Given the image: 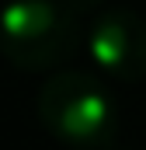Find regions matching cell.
Instances as JSON below:
<instances>
[{"label":"cell","instance_id":"1","mask_svg":"<svg viewBox=\"0 0 146 150\" xmlns=\"http://www.w3.org/2000/svg\"><path fill=\"white\" fill-rule=\"evenodd\" d=\"M38 119L59 143L80 150L108 147L118 129V112L108 87L84 70H63L42 84Z\"/></svg>","mask_w":146,"mask_h":150},{"label":"cell","instance_id":"2","mask_svg":"<svg viewBox=\"0 0 146 150\" xmlns=\"http://www.w3.org/2000/svg\"><path fill=\"white\" fill-rule=\"evenodd\" d=\"M80 21L66 0H11L0 11V52L25 74L52 70L77 49Z\"/></svg>","mask_w":146,"mask_h":150},{"label":"cell","instance_id":"3","mask_svg":"<svg viewBox=\"0 0 146 150\" xmlns=\"http://www.w3.org/2000/svg\"><path fill=\"white\" fill-rule=\"evenodd\" d=\"M87 52L108 80L118 84L146 80V21L125 7L98 14L87 28Z\"/></svg>","mask_w":146,"mask_h":150},{"label":"cell","instance_id":"4","mask_svg":"<svg viewBox=\"0 0 146 150\" xmlns=\"http://www.w3.org/2000/svg\"><path fill=\"white\" fill-rule=\"evenodd\" d=\"M66 4H70L73 11L80 14V18H91V14H94V11L101 7V0H66Z\"/></svg>","mask_w":146,"mask_h":150}]
</instances>
